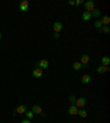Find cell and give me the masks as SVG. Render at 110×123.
Segmentation results:
<instances>
[{"label": "cell", "mask_w": 110, "mask_h": 123, "mask_svg": "<svg viewBox=\"0 0 110 123\" xmlns=\"http://www.w3.org/2000/svg\"><path fill=\"white\" fill-rule=\"evenodd\" d=\"M1 38H2V34H1V32H0V40H1Z\"/></svg>", "instance_id": "obj_28"}, {"label": "cell", "mask_w": 110, "mask_h": 123, "mask_svg": "<svg viewBox=\"0 0 110 123\" xmlns=\"http://www.w3.org/2000/svg\"><path fill=\"white\" fill-rule=\"evenodd\" d=\"M76 100H77V99H76L75 96H69V97H68V101L70 102L72 106H75V104H76Z\"/></svg>", "instance_id": "obj_20"}, {"label": "cell", "mask_w": 110, "mask_h": 123, "mask_svg": "<svg viewBox=\"0 0 110 123\" xmlns=\"http://www.w3.org/2000/svg\"><path fill=\"white\" fill-rule=\"evenodd\" d=\"M19 7H20V10L23 11V12L28 11V9H29V1H28V0H23V1H21L20 4H19Z\"/></svg>", "instance_id": "obj_5"}, {"label": "cell", "mask_w": 110, "mask_h": 123, "mask_svg": "<svg viewBox=\"0 0 110 123\" xmlns=\"http://www.w3.org/2000/svg\"><path fill=\"white\" fill-rule=\"evenodd\" d=\"M101 16V12L99 9H96L95 8L92 11H91V18H99Z\"/></svg>", "instance_id": "obj_13"}, {"label": "cell", "mask_w": 110, "mask_h": 123, "mask_svg": "<svg viewBox=\"0 0 110 123\" xmlns=\"http://www.w3.org/2000/svg\"><path fill=\"white\" fill-rule=\"evenodd\" d=\"M26 112V107H25L24 104H20V106H18V107L14 109V111H13V115H16V113H19V114H23Z\"/></svg>", "instance_id": "obj_2"}, {"label": "cell", "mask_w": 110, "mask_h": 123, "mask_svg": "<svg viewBox=\"0 0 110 123\" xmlns=\"http://www.w3.org/2000/svg\"><path fill=\"white\" fill-rule=\"evenodd\" d=\"M21 123H31V121L29 120V119H26V120H23Z\"/></svg>", "instance_id": "obj_25"}, {"label": "cell", "mask_w": 110, "mask_h": 123, "mask_svg": "<svg viewBox=\"0 0 110 123\" xmlns=\"http://www.w3.org/2000/svg\"><path fill=\"white\" fill-rule=\"evenodd\" d=\"M110 70V68H109V66H99L97 68V73L98 74H104V73H107V72H109Z\"/></svg>", "instance_id": "obj_12"}, {"label": "cell", "mask_w": 110, "mask_h": 123, "mask_svg": "<svg viewBox=\"0 0 110 123\" xmlns=\"http://www.w3.org/2000/svg\"><path fill=\"white\" fill-rule=\"evenodd\" d=\"M84 7H85V9L87 12H91V11L95 9V2L92 0H88V1L84 2Z\"/></svg>", "instance_id": "obj_1"}, {"label": "cell", "mask_w": 110, "mask_h": 123, "mask_svg": "<svg viewBox=\"0 0 110 123\" xmlns=\"http://www.w3.org/2000/svg\"><path fill=\"white\" fill-rule=\"evenodd\" d=\"M78 113V108L76 107V106H70L68 108V114L69 115H76V114Z\"/></svg>", "instance_id": "obj_10"}, {"label": "cell", "mask_w": 110, "mask_h": 123, "mask_svg": "<svg viewBox=\"0 0 110 123\" xmlns=\"http://www.w3.org/2000/svg\"><path fill=\"white\" fill-rule=\"evenodd\" d=\"M82 3H84V0H76L75 1L76 6H79V4H82Z\"/></svg>", "instance_id": "obj_23"}, {"label": "cell", "mask_w": 110, "mask_h": 123, "mask_svg": "<svg viewBox=\"0 0 110 123\" xmlns=\"http://www.w3.org/2000/svg\"><path fill=\"white\" fill-rule=\"evenodd\" d=\"M80 118H86L87 117V112H86L85 109H80V110H78V113H77Z\"/></svg>", "instance_id": "obj_19"}, {"label": "cell", "mask_w": 110, "mask_h": 123, "mask_svg": "<svg viewBox=\"0 0 110 123\" xmlns=\"http://www.w3.org/2000/svg\"><path fill=\"white\" fill-rule=\"evenodd\" d=\"M77 108H84L86 106V98L85 97H79L77 100H76V104H75Z\"/></svg>", "instance_id": "obj_3"}, {"label": "cell", "mask_w": 110, "mask_h": 123, "mask_svg": "<svg viewBox=\"0 0 110 123\" xmlns=\"http://www.w3.org/2000/svg\"><path fill=\"white\" fill-rule=\"evenodd\" d=\"M53 30H54V32H55V33H60V32L63 30V24L57 21V22H55L53 24Z\"/></svg>", "instance_id": "obj_8"}, {"label": "cell", "mask_w": 110, "mask_h": 123, "mask_svg": "<svg viewBox=\"0 0 110 123\" xmlns=\"http://www.w3.org/2000/svg\"><path fill=\"white\" fill-rule=\"evenodd\" d=\"M68 3L70 4V6H74V4H75V1H73V0H69Z\"/></svg>", "instance_id": "obj_26"}, {"label": "cell", "mask_w": 110, "mask_h": 123, "mask_svg": "<svg viewBox=\"0 0 110 123\" xmlns=\"http://www.w3.org/2000/svg\"><path fill=\"white\" fill-rule=\"evenodd\" d=\"M100 21H101V23H102L104 25H108L110 23V17L109 16H104L100 19Z\"/></svg>", "instance_id": "obj_16"}, {"label": "cell", "mask_w": 110, "mask_h": 123, "mask_svg": "<svg viewBox=\"0 0 110 123\" xmlns=\"http://www.w3.org/2000/svg\"><path fill=\"white\" fill-rule=\"evenodd\" d=\"M98 31H99V33H105V34H109V33H110V28L108 26V25H106V26H102L101 29H99Z\"/></svg>", "instance_id": "obj_17"}, {"label": "cell", "mask_w": 110, "mask_h": 123, "mask_svg": "<svg viewBox=\"0 0 110 123\" xmlns=\"http://www.w3.org/2000/svg\"><path fill=\"white\" fill-rule=\"evenodd\" d=\"M82 84L83 85H87V84H89V82L91 81V77H90V75H88V74H85V75H83V77H82Z\"/></svg>", "instance_id": "obj_9"}, {"label": "cell", "mask_w": 110, "mask_h": 123, "mask_svg": "<svg viewBox=\"0 0 110 123\" xmlns=\"http://www.w3.org/2000/svg\"><path fill=\"white\" fill-rule=\"evenodd\" d=\"M89 59H90L89 55H87V54H84V55H82V56H80V60H79V63L82 64V65H88V63H89Z\"/></svg>", "instance_id": "obj_6"}, {"label": "cell", "mask_w": 110, "mask_h": 123, "mask_svg": "<svg viewBox=\"0 0 110 123\" xmlns=\"http://www.w3.org/2000/svg\"><path fill=\"white\" fill-rule=\"evenodd\" d=\"M90 19H91V12L84 11V12H83V20H84V21H89Z\"/></svg>", "instance_id": "obj_15"}, {"label": "cell", "mask_w": 110, "mask_h": 123, "mask_svg": "<svg viewBox=\"0 0 110 123\" xmlns=\"http://www.w3.org/2000/svg\"><path fill=\"white\" fill-rule=\"evenodd\" d=\"M110 64V58L108 56H104L101 58V65L102 66H109Z\"/></svg>", "instance_id": "obj_14"}, {"label": "cell", "mask_w": 110, "mask_h": 123, "mask_svg": "<svg viewBox=\"0 0 110 123\" xmlns=\"http://www.w3.org/2000/svg\"><path fill=\"white\" fill-rule=\"evenodd\" d=\"M25 117L28 118L29 120H31V119H33V117H34V114H33V112H32V111H26V112H25Z\"/></svg>", "instance_id": "obj_22"}, {"label": "cell", "mask_w": 110, "mask_h": 123, "mask_svg": "<svg viewBox=\"0 0 110 123\" xmlns=\"http://www.w3.org/2000/svg\"><path fill=\"white\" fill-rule=\"evenodd\" d=\"M32 75H33V77H35V78H41L42 76H43V69H41V68L36 67V68L33 70Z\"/></svg>", "instance_id": "obj_7"}, {"label": "cell", "mask_w": 110, "mask_h": 123, "mask_svg": "<svg viewBox=\"0 0 110 123\" xmlns=\"http://www.w3.org/2000/svg\"><path fill=\"white\" fill-rule=\"evenodd\" d=\"M60 38V33H54V38Z\"/></svg>", "instance_id": "obj_24"}, {"label": "cell", "mask_w": 110, "mask_h": 123, "mask_svg": "<svg viewBox=\"0 0 110 123\" xmlns=\"http://www.w3.org/2000/svg\"><path fill=\"white\" fill-rule=\"evenodd\" d=\"M32 112L35 114H41L43 111H42V108L39 104H34V106H32Z\"/></svg>", "instance_id": "obj_11"}, {"label": "cell", "mask_w": 110, "mask_h": 123, "mask_svg": "<svg viewBox=\"0 0 110 123\" xmlns=\"http://www.w3.org/2000/svg\"><path fill=\"white\" fill-rule=\"evenodd\" d=\"M73 68H74V70H80L83 68V65L79 62H75L73 64Z\"/></svg>", "instance_id": "obj_18"}, {"label": "cell", "mask_w": 110, "mask_h": 123, "mask_svg": "<svg viewBox=\"0 0 110 123\" xmlns=\"http://www.w3.org/2000/svg\"><path fill=\"white\" fill-rule=\"evenodd\" d=\"M83 68H88V65H83Z\"/></svg>", "instance_id": "obj_27"}, {"label": "cell", "mask_w": 110, "mask_h": 123, "mask_svg": "<svg viewBox=\"0 0 110 123\" xmlns=\"http://www.w3.org/2000/svg\"><path fill=\"white\" fill-rule=\"evenodd\" d=\"M102 26H104V24L101 23L100 20H96V22H95V28H97L98 30H99V29H101Z\"/></svg>", "instance_id": "obj_21"}, {"label": "cell", "mask_w": 110, "mask_h": 123, "mask_svg": "<svg viewBox=\"0 0 110 123\" xmlns=\"http://www.w3.org/2000/svg\"><path fill=\"white\" fill-rule=\"evenodd\" d=\"M36 67L41 68V69H46L47 67H48V60H47V59H42V60H40V62L36 64Z\"/></svg>", "instance_id": "obj_4"}]
</instances>
